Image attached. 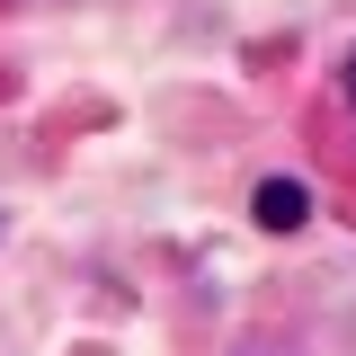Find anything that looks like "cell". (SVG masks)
I'll use <instances>...</instances> for the list:
<instances>
[{
  "label": "cell",
  "instance_id": "1",
  "mask_svg": "<svg viewBox=\"0 0 356 356\" xmlns=\"http://www.w3.org/2000/svg\"><path fill=\"white\" fill-rule=\"evenodd\" d=\"M303 214H312V196L294 187V178H267V187H259V222H267V232H294Z\"/></svg>",
  "mask_w": 356,
  "mask_h": 356
},
{
  "label": "cell",
  "instance_id": "2",
  "mask_svg": "<svg viewBox=\"0 0 356 356\" xmlns=\"http://www.w3.org/2000/svg\"><path fill=\"white\" fill-rule=\"evenodd\" d=\"M348 98H356V54H348Z\"/></svg>",
  "mask_w": 356,
  "mask_h": 356
}]
</instances>
